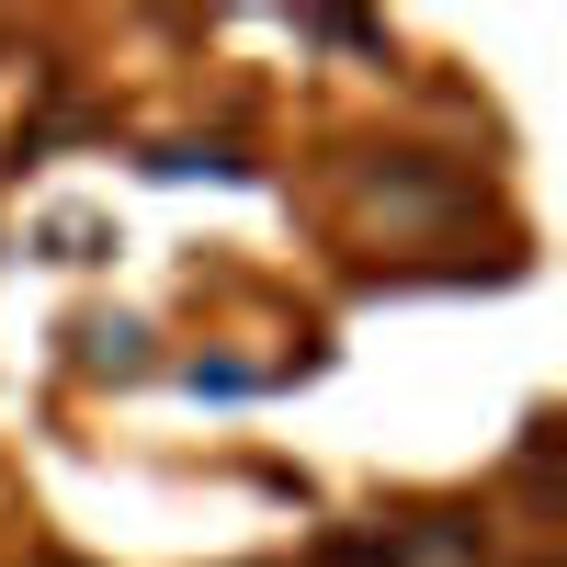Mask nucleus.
Instances as JSON below:
<instances>
[{
    "mask_svg": "<svg viewBox=\"0 0 567 567\" xmlns=\"http://www.w3.org/2000/svg\"><path fill=\"white\" fill-rule=\"evenodd\" d=\"M341 567H477V545H465L454 523H409V534H386V545H352Z\"/></svg>",
    "mask_w": 567,
    "mask_h": 567,
    "instance_id": "nucleus-1",
    "label": "nucleus"
}]
</instances>
